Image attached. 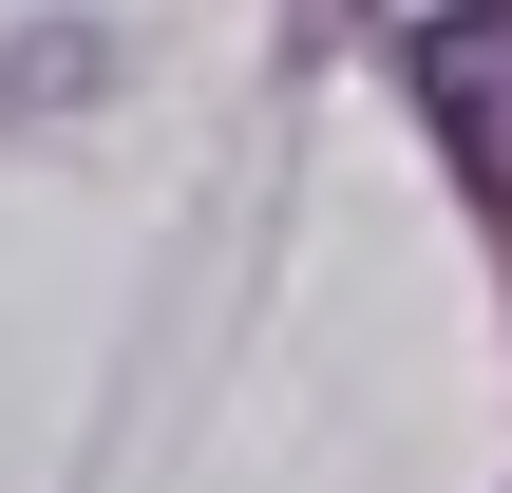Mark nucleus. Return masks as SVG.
Masks as SVG:
<instances>
[{
  "label": "nucleus",
  "mask_w": 512,
  "mask_h": 493,
  "mask_svg": "<svg viewBox=\"0 0 512 493\" xmlns=\"http://www.w3.org/2000/svg\"><path fill=\"white\" fill-rule=\"evenodd\" d=\"M418 95L456 114V152H475V171L512 190V57L475 38V19H437V38H418Z\"/></svg>",
  "instance_id": "1"
}]
</instances>
